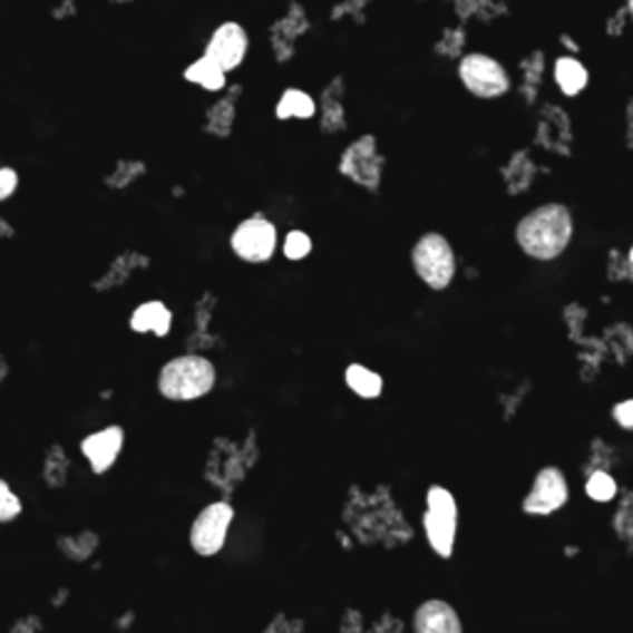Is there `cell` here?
<instances>
[{"instance_id":"cell-1","label":"cell","mask_w":633,"mask_h":633,"mask_svg":"<svg viewBox=\"0 0 633 633\" xmlns=\"http://www.w3.org/2000/svg\"><path fill=\"white\" fill-rule=\"evenodd\" d=\"M572 233L574 221L569 208L562 203H547L519 221L515 237L529 257L554 260L567 251Z\"/></svg>"},{"instance_id":"cell-2","label":"cell","mask_w":633,"mask_h":633,"mask_svg":"<svg viewBox=\"0 0 633 633\" xmlns=\"http://www.w3.org/2000/svg\"><path fill=\"white\" fill-rule=\"evenodd\" d=\"M216 381H218L216 364H213L208 357L191 352L166 361L162 371H158L156 383H158V393H162L166 401L186 403L208 396L213 389H216Z\"/></svg>"},{"instance_id":"cell-3","label":"cell","mask_w":633,"mask_h":633,"mask_svg":"<svg viewBox=\"0 0 633 633\" xmlns=\"http://www.w3.org/2000/svg\"><path fill=\"white\" fill-rule=\"evenodd\" d=\"M413 270L431 290H446L456 277V253L444 235L426 233L413 245Z\"/></svg>"},{"instance_id":"cell-4","label":"cell","mask_w":633,"mask_h":633,"mask_svg":"<svg viewBox=\"0 0 633 633\" xmlns=\"http://www.w3.org/2000/svg\"><path fill=\"white\" fill-rule=\"evenodd\" d=\"M426 539L438 557L448 559L456 545L458 529V505L446 488L434 485L426 495V515H423Z\"/></svg>"},{"instance_id":"cell-5","label":"cell","mask_w":633,"mask_h":633,"mask_svg":"<svg viewBox=\"0 0 633 633\" xmlns=\"http://www.w3.org/2000/svg\"><path fill=\"white\" fill-rule=\"evenodd\" d=\"M458 77L470 95L480 99H497L510 92V75L500 60L485 52H468L458 62Z\"/></svg>"},{"instance_id":"cell-6","label":"cell","mask_w":633,"mask_h":633,"mask_svg":"<svg viewBox=\"0 0 633 633\" xmlns=\"http://www.w3.org/2000/svg\"><path fill=\"white\" fill-rule=\"evenodd\" d=\"M235 510L228 500H216L203 507L188 529V545L198 557H216L228 542Z\"/></svg>"},{"instance_id":"cell-7","label":"cell","mask_w":633,"mask_h":633,"mask_svg":"<svg viewBox=\"0 0 633 633\" xmlns=\"http://www.w3.org/2000/svg\"><path fill=\"white\" fill-rule=\"evenodd\" d=\"M231 251L237 260L251 265L267 263L277 251V228L265 216L245 218L231 233Z\"/></svg>"},{"instance_id":"cell-8","label":"cell","mask_w":633,"mask_h":633,"mask_svg":"<svg viewBox=\"0 0 633 633\" xmlns=\"http://www.w3.org/2000/svg\"><path fill=\"white\" fill-rule=\"evenodd\" d=\"M381 168H383V158L379 154L377 139L371 137V134L349 144L342 154V162H339V172L369 191L379 188Z\"/></svg>"},{"instance_id":"cell-9","label":"cell","mask_w":633,"mask_h":633,"mask_svg":"<svg viewBox=\"0 0 633 633\" xmlns=\"http://www.w3.org/2000/svg\"><path fill=\"white\" fill-rule=\"evenodd\" d=\"M247 50H251V36H247V30L237 20H225L211 32L203 52L216 60L225 72H233L247 58Z\"/></svg>"},{"instance_id":"cell-10","label":"cell","mask_w":633,"mask_h":633,"mask_svg":"<svg viewBox=\"0 0 633 633\" xmlns=\"http://www.w3.org/2000/svg\"><path fill=\"white\" fill-rule=\"evenodd\" d=\"M569 497V488H567V478L559 468H542L537 473V478L533 483V490L525 497L523 510L527 515H552L557 513L559 507L567 503Z\"/></svg>"},{"instance_id":"cell-11","label":"cell","mask_w":633,"mask_h":633,"mask_svg":"<svg viewBox=\"0 0 633 633\" xmlns=\"http://www.w3.org/2000/svg\"><path fill=\"white\" fill-rule=\"evenodd\" d=\"M121 448H124L121 426H105L79 440V454L85 456L95 475H105L111 466H115L121 456Z\"/></svg>"},{"instance_id":"cell-12","label":"cell","mask_w":633,"mask_h":633,"mask_svg":"<svg viewBox=\"0 0 633 633\" xmlns=\"http://www.w3.org/2000/svg\"><path fill=\"white\" fill-rule=\"evenodd\" d=\"M308 30H310L308 16H304V10L298 3H292L288 13L275 22L273 30H270V42H273L275 58L280 62L290 60L292 55H295L298 38H302Z\"/></svg>"},{"instance_id":"cell-13","label":"cell","mask_w":633,"mask_h":633,"mask_svg":"<svg viewBox=\"0 0 633 633\" xmlns=\"http://www.w3.org/2000/svg\"><path fill=\"white\" fill-rule=\"evenodd\" d=\"M413 629L418 633H460L462 624L454 606L438 602V598H431V602H426L416 608Z\"/></svg>"},{"instance_id":"cell-14","label":"cell","mask_w":633,"mask_h":633,"mask_svg":"<svg viewBox=\"0 0 633 633\" xmlns=\"http://www.w3.org/2000/svg\"><path fill=\"white\" fill-rule=\"evenodd\" d=\"M172 324H174V312L168 310L162 300H152V302L139 304V308L134 310L132 316H129L132 332L154 334L158 339L172 332Z\"/></svg>"},{"instance_id":"cell-15","label":"cell","mask_w":633,"mask_h":633,"mask_svg":"<svg viewBox=\"0 0 633 633\" xmlns=\"http://www.w3.org/2000/svg\"><path fill=\"white\" fill-rule=\"evenodd\" d=\"M184 79L191 85L206 89V92H223L225 85H228V72H225L216 60L203 52L201 58H196L186 67Z\"/></svg>"},{"instance_id":"cell-16","label":"cell","mask_w":633,"mask_h":633,"mask_svg":"<svg viewBox=\"0 0 633 633\" xmlns=\"http://www.w3.org/2000/svg\"><path fill=\"white\" fill-rule=\"evenodd\" d=\"M554 82L562 89V95L576 97L590 85V72H586L582 60H576V55H562L554 60Z\"/></svg>"},{"instance_id":"cell-17","label":"cell","mask_w":633,"mask_h":633,"mask_svg":"<svg viewBox=\"0 0 633 633\" xmlns=\"http://www.w3.org/2000/svg\"><path fill=\"white\" fill-rule=\"evenodd\" d=\"M344 82L342 77H334L332 85L324 87L322 92V132L337 134L347 127V115H344Z\"/></svg>"},{"instance_id":"cell-18","label":"cell","mask_w":633,"mask_h":633,"mask_svg":"<svg viewBox=\"0 0 633 633\" xmlns=\"http://www.w3.org/2000/svg\"><path fill=\"white\" fill-rule=\"evenodd\" d=\"M316 109H320V107H316V101H314L312 95H308L304 89H298V87H288L277 99L275 117L280 121L312 119L316 115Z\"/></svg>"},{"instance_id":"cell-19","label":"cell","mask_w":633,"mask_h":633,"mask_svg":"<svg viewBox=\"0 0 633 633\" xmlns=\"http://www.w3.org/2000/svg\"><path fill=\"white\" fill-rule=\"evenodd\" d=\"M446 3L454 8V13L466 22V20H480V22H493L497 18L507 16V6L503 0H446Z\"/></svg>"},{"instance_id":"cell-20","label":"cell","mask_w":633,"mask_h":633,"mask_svg":"<svg viewBox=\"0 0 633 633\" xmlns=\"http://www.w3.org/2000/svg\"><path fill=\"white\" fill-rule=\"evenodd\" d=\"M344 383L347 389L357 393L359 399H367V401H374L381 396L383 391V379L377 374V371H371L364 364H349L344 369Z\"/></svg>"},{"instance_id":"cell-21","label":"cell","mask_w":633,"mask_h":633,"mask_svg":"<svg viewBox=\"0 0 633 633\" xmlns=\"http://www.w3.org/2000/svg\"><path fill=\"white\" fill-rule=\"evenodd\" d=\"M237 92H241V87H233V92L228 97L218 99L216 105L208 109L206 115V132L213 134V137L225 139L231 137L233 132V124H235V101H237Z\"/></svg>"},{"instance_id":"cell-22","label":"cell","mask_w":633,"mask_h":633,"mask_svg":"<svg viewBox=\"0 0 633 633\" xmlns=\"http://www.w3.org/2000/svg\"><path fill=\"white\" fill-rule=\"evenodd\" d=\"M146 265H149V257H146V255H142V253H124V255H119L115 260V263L109 265L107 273L95 282V290L117 288L134 273V270L146 267Z\"/></svg>"},{"instance_id":"cell-23","label":"cell","mask_w":633,"mask_h":633,"mask_svg":"<svg viewBox=\"0 0 633 633\" xmlns=\"http://www.w3.org/2000/svg\"><path fill=\"white\" fill-rule=\"evenodd\" d=\"M67 473H70V460H67L62 446H52L45 456V468H42V478L50 488H62L67 483Z\"/></svg>"},{"instance_id":"cell-24","label":"cell","mask_w":633,"mask_h":633,"mask_svg":"<svg viewBox=\"0 0 633 633\" xmlns=\"http://www.w3.org/2000/svg\"><path fill=\"white\" fill-rule=\"evenodd\" d=\"M542 72H545V52L535 50L523 60V92L533 97L542 82Z\"/></svg>"},{"instance_id":"cell-25","label":"cell","mask_w":633,"mask_h":633,"mask_svg":"<svg viewBox=\"0 0 633 633\" xmlns=\"http://www.w3.org/2000/svg\"><path fill=\"white\" fill-rule=\"evenodd\" d=\"M468 36L460 26L458 28H446L440 32V38L436 40V52L444 55V58H462V50H466Z\"/></svg>"},{"instance_id":"cell-26","label":"cell","mask_w":633,"mask_h":633,"mask_svg":"<svg viewBox=\"0 0 633 633\" xmlns=\"http://www.w3.org/2000/svg\"><path fill=\"white\" fill-rule=\"evenodd\" d=\"M146 172V164L137 162V158H124V162L117 164L115 172L107 176V186L111 188H124L137 181L142 174Z\"/></svg>"},{"instance_id":"cell-27","label":"cell","mask_w":633,"mask_h":633,"mask_svg":"<svg viewBox=\"0 0 633 633\" xmlns=\"http://www.w3.org/2000/svg\"><path fill=\"white\" fill-rule=\"evenodd\" d=\"M22 515V500L18 493L10 488V483L0 478V525L16 523Z\"/></svg>"},{"instance_id":"cell-28","label":"cell","mask_w":633,"mask_h":633,"mask_svg":"<svg viewBox=\"0 0 633 633\" xmlns=\"http://www.w3.org/2000/svg\"><path fill=\"white\" fill-rule=\"evenodd\" d=\"M97 545H99V539L95 533H82V535L60 539V547L67 552V557H72V559H87Z\"/></svg>"},{"instance_id":"cell-29","label":"cell","mask_w":633,"mask_h":633,"mask_svg":"<svg viewBox=\"0 0 633 633\" xmlns=\"http://www.w3.org/2000/svg\"><path fill=\"white\" fill-rule=\"evenodd\" d=\"M312 237L304 231H290L285 235V243H282V253H285L288 260L292 263H300V260L308 257L312 253Z\"/></svg>"},{"instance_id":"cell-30","label":"cell","mask_w":633,"mask_h":633,"mask_svg":"<svg viewBox=\"0 0 633 633\" xmlns=\"http://www.w3.org/2000/svg\"><path fill=\"white\" fill-rule=\"evenodd\" d=\"M586 495H590L592 500H596V503L614 500L616 483H614L612 475L604 473V470H596L590 478V483H586Z\"/></svg>"},{"instance_id":"cell-31","label":"cell","mask_w":633,"mask_h":633,"mask_svg":"<svg viewBox=\"0 0 633 633\" xmlns=\"http://www.w3.org/2000/svg\"><path fill=\"white\" fill-rule=\"evenodd\" d=\"M633 22L631 13H629V8L626 6H621L616 8L612 16L606 18V36H612V38H619L621 32H624L629 26Z\"/></svg>"},{"instance_id":"cell-32","label":"cell","mask_w":633,"mask_h":633,"mask_svg":"<svg viewBox=\"0 0 633 633\" xmlns=\"http://www.w3.org/2000/svg\"><path fill=\"white\" fill-rule=\"evenodd\" d=\"M18 186H20V176H18L16 168L0 166V203L13 196Z\"/></svg>"},{"instance_id":"cell-33","label":"cell","mask_w":633,"mask_h":633,"mask_svg":"<svg viewBox=\"0 0 633 633\" xmlns=\"http://www.w3.org/2000/svg\"><path fill=\"white\" fill-rule=\"evenodd\" d=\"M614 421L621 428H626V431H633V399L614 406Z\"/></svg>"},{"instance_id":"cell-34","label":"cell","mask_w":633,"mask_h":633,"mask_svg":"<svg viewBox=\"0 0 633 633\" xmlns=\"http://www.w3.org/2000/svg\"><path fill=\"white\" fill-rule=\"evenodd\" d=\"M367 6H369V0H347L344 6H339L334 10L332 18L337 20V18H342V16H359V20H361V18H364Z\"/></svg>"},{"instance_id":"cell-35","label":"cell","mask_w":633,"mask_h":633,"mask_svg":"<svg viewBox=\"0 0 633 633\" xmlns=\"http://www.w3.org/2000/svg\"><path fill=\"white\" fill-rule=\"evenodd\" d=\"M559 42L564 45V50H567L569 55H580V42H576V40L569 36V32H562Z\"/></svg>"},{"instance_id":"cell-36","label":"cell","mask_w":633,"mask_h":633,"mask_svg":"<svg viewBox=\"0 0 633 633\" xmlns=\"http://www.w3.org/2000/svg\"><path fill=\"white\" fill-rule=\"evenodd\" d=\"M6 371H8V367H6V359H3V357H0V381H3V379H6Z\"/></svg>"},{"instance_id":"cell-37","label":"cell","mask_w":633,"mask_h":633,"mask_svg":"<svg viewBox=\"0 0 633 633\" xmlns=\"http://www.w3.org/2000/svg\"><path fill=\"white\" fill-rule=\"evenodd\" d=\"M626 8H629V13H631V18H633V0H626Z\"/></svg>"},{"instance_id":"cell-38","label":"cell","mask_w":633,"mask_h":633,"mask_svg":"<svg viewBox=\"0 0 633 633\" xmlns=\"http://www.w3.org/2000/svg\"><path fill=\"white\" fill-rule=\"evenodd\" d=\"M115 3H129V0H115Z\"/></svg>"},{"instance_id":"cell-39","label":"cell","mask_w":633,"mask_h":633,"mask_svg":"<svg viewBox=\"0 0 633 633\" xmlns=\"http://www.w3.org/2000/svg\"><path fill=\"white\" fill-rule=\"evenodd\" d=\"M629 257H631V263H633V247H631V253H629Z\"/></svg>"}]
</instances>
